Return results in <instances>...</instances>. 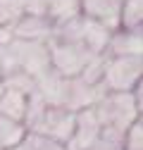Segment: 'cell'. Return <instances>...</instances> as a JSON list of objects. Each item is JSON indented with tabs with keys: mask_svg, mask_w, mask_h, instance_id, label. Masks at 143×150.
<instances>
[{
	"mask_svg": "<svg viewBox=\"0 0 143 150\" xmlns=\"http://www.w3.org/2000/svg\"><path fill=\"white\" fill-rule=\"evenodd\" d=\"M48 50H50V67L57 74L67 79H74L84 71V67L88 64V60L93 57L91 50L84 43L76 41H60V38H48Z\"/></svg>",
	"mask_w": 143,
	"mask_h": 150,
	"instance_id": "6da1fadb",
	"label": "cell"
},
{
	"mask_svg": "<svg viewBox=\"0 0 143 150\" xmlns=\"http://www.w3.org/2000/svg\"><path fill=\"white\" fill-rule=\"evenodd\" d=\"M138 83H141V55L107 57L103 71V86L107 88V93H131Z\"/></svg>",
	"mask_w": 143,
	"mask_h": 150,
	"instance_id": "7a4b0ae2",
	"label": "cell"
},
{
	"mask_svg": "<svg viewBox=\"0 0 143 150\" xmlns=\"http://www.w3.org/2000/svg\"><path fill=\"white\" fill-rule=\"evenodd\" d=\"M74 119H76V112H69L67 107H45L41 119L29 131L45 136V138H52L57 143H67L72 131H74Z\"/></svg>",
	"mask_w": 143,
	"mask_h": 150,
	"instance_id": "3957f363",
	"label": "cell"
},
{
	"mask_svg": "<svg viewBox=\"0 0 143 150\" xmlns=\"http://www.w3.org/2000/svg\"><path fill=\"white\" fill-rule=\"evenodd\" d=\"M100 129H103V124H100L93 107L79 110L76 119H74V131H72L69 141L64 143V148L67 150H88L96 143V138L100 136Z\"/></svg>",
	"mask_w": 143,
	"mask_h": 150,
	"instance_id": "277c9868",
	"label": "cell"
},
{
	"mask_svg": "<svg viewBox=\"0 0 143 150\" xmlns=\"http://www.w3.org/2000/svg\"><path fill=\"white\" fill-rule=\"evenodd\" d=\"M36 91L38 96L45 100L48 107H64L67 103V93H69V79L57 74L55 69H48L45 74H41L36 79Z\"/></svg>",
	"mask_w": 143,
	"mask_h": 150,
	"instance_id": "5b68a950",
	"label": "cell"
},
{
	"mask_svg": "<svg viewBox=\"0 0 143 150\" xmlns=\"http://www.w3.org/2000/svg\"><path fill=\"white\" fill-rule=\"evenodd\" d=\"M105 93H107V88L103 83H86L79 76H74V79H69V93H67L64 107L69 112H79V110H86V107H93Z\"/></svg>",
	"mask_w": 143,
	"mask_h": 150,
	"instance_id": "8992f818",
	"label": "cell"
},
{
	"mask_svg": "<svg viewBox=\"0 0 143 150\" xmlns=\"http://www.w3.org/2000/svg\"><path fill=\"white\" fill-rule=\"evenodd\" d=\"M52 24L48 17H36V14H24L19 22L12 24V33L19 41H36V43H48L52 36Z\"/></svg>",
	"mask_w": 143,
	"mask_h": 150,
	"instance_id": "52a82bcc",
	"label": "cell"
},
{
	"mask_svg": "<svg viewBox=\"0 0 143 150\" xmlns=\"http://www.w3.org/2000/svg\"><path fill=\"white\" fill-rule=\"evenodd\" d=\"M81 12L84 17L100 22L112 33L119 26V12H122V0H81Z\"/></svg>",
	"mask_w": 143,
	"mask_h": 150,
	"instance_id": "ba28073f",
	"label": "cell"
},
{
	"mask_svg": "<svg viewBox=\"0 0 143 150\" xmlns=\"http://www.w3.org/2000/svg\"><path fill=\"white\" fill-rule=\"evenodd\" d=\"M79 29H81V43L91 50V55H103L110 41V29L103 26L100 22L91 19V17H79Z\"/></svg>",
	"mask_w": 143,
	"mask_h": 150,
	"instance_id": "9c48e42d",
	"label": "cell"
},
{
	"mask_svg": "<svg viewBox=\"0 0 143 150\" xmlns=\"http://www.w3.org/2000/svg\"><path fill=\"white\" fill-rule=\"evenodd\" d=\"M141 31H119L110 33L105 55L107 57H131V55H141Z\"/></svg>",
	"mask_w": 143,
	"mask_h": 150,
	"instance_id": "30bf717a",
	"label": "cell"
},
{
	"mask_svg": "<svg viewBox=\"0 0 143 150\" xmlns=\"http://www.w3.org/2000/svg\"><path fill=\"white\" fill-rule=\"evenodd\" d=\"M26 100H29L26 93L5 86V93H3V98H0V117H7L12 122H24Z\"/></svg>",
	"mask_w": 143,
	"mask_h": 150,
	"instance_id": "8fae6325",
	"label": "cell"
},
{
	"mask_svg": "<svg viewBox=\"0 0 143 150\" xmlns=\"http://www.w3.org/2000/svg\"><path fill=\"white\" fill-rule=\"evenodd\" d=\"M81 14V0H48V12L45 17L52 24L69 22Z\"/></svg>",
	"mask_w": 143,
	"mask_h": 150,
	"instance_id": "7c38bea8",
	"label": "cell"
},
{
	"mask_svg": "<svg viewBox=\"0 0 143 150\" xmlns=\"http://www.w3.org/2000/svg\"><path fill=\"white\" fill-rule=\"evenodd\" d=\"M26 136V126L22 122H12L7 117H0V148L12 150L17 148Z\"/></svg>",
	"mask_w": 143,
	"mask_h": 150,
	"instance_id": "4fadbf2b",
	"label": "cell"
},
{
	"mask_svg": "<svg viewBox=\"0 0 143 150\" xmlns=\"http://www.w3.org/2000/svg\"><path fill=\"white\" fill-rule=\"evenodd\" d=\"M141 17H143V0H122L119 26H124V31H141Z\"/></svg>",
	"mask_w": 143,
	"mask_h": 150,
	"instance_id": "5bb4252c",
	"label": "cell"
},
{
	"mask_svg": "<svg viewBox=\"0 0 143 150\" xmlns=\"http://www.w3.org/2000/svg\"><path fill=\"white\" fill-rule=\"evenodd\" d=\"M26 14V0H0V26H10Z\"/></svg>",
	"mask_w": 143,
	"mask_h": 150,
	"instance_id": "9a60e30c",
	"label": "cell"
},
{
	"mask_svg": "<svg viewBox=\"0 0 143 150\" xmlns=\"http://www.w3.org/2000/svg\"><path fill=\"white\" fill-rule=\"evenodd\" d=\"M19 148L22 150H67L64 143H57V141L38 136V134H31V131H26V136L19 143Z\"/></svg>",
	"mask_w": 143,
	"mask_h": 150,
	"instance_id": "2e32d148",
	"label": "cell"
},
{
	"mask_svg": "<svg viewBox=\"0 0 143 150\" xmlns=\"http://www.w3.org/2000/svg\"><path fill=\"white\" fill-rule=\"evenodd\" d=\"M3 81H5L7 88L22 91V93H26V96H31V93L36 91V79L31 76V74H26V71H12V74H7V76H3Z\"/></svg>",
	"mask_w": 143,
	"mask_h": 150,
	"instance_id": "e0dca14e",
	"label": "cell"
},
{
	"mask_svg": "<svg viewBox=\"0 0 143 150\" xmlns=\"http://www.w3.org/2000/svg\"><path fill=\"white\" fill-rule=\"evenodd\" d=\"M124 150H141V117L124 131Z\"/></svg>",
	"mask_w": 143,
	"mask_h": 150,
	"instance_id": "ac0fdd59",
	"label": "cell"
},
{
	"mask_svg": "<svg viewBox=\"0 0 143 150\" xmlns=\"http://www.w3.org/2000/svg\"><path fill=\"white\" fill-rule=\"evenodd\" d=\"M45 12H48V0H26V14L45 17Z\"/></svg>",
	"mask_w": 143,
	"mask_h": 150,
	"instance_id": "d6986e66",
	"label": "cell"
},
{
	"mask_svg": "<svg viewBox=\"0 0 143 150\" xmlns=\"http://www.w3.org/2000/svg\"><path fill=\"white\" fill-rule=\"evenodd\" d=\"M3 93H5V81L0 79V98H3Z\"/></svg>",
	"mask_w": 143,
	"mask_h": 150,
	"instance_id": "ffe728a7",
	"label": "cell"
},
{
	"mask_svg": "<svg viewBox=\"0 0 143 150\" xmlns=\"http://www.w3.org/2000/svg\"><path fill=\"white\" fill-rule=\"evenodd\" d=\"M12 150H22V148H19V145H17V148H12Z\"/></svg>",
	"mask_w": 143,
	"mask_h": 150,
	"instance_id": "44dd1931",
	"label": "cell"
},
{
	"mask_svg": "<svg viewBox=\"0 0 143 150\" xmlns=\"http://www.w3.org/2000/svg\"><path fill=\"white\" fill-rule=\"evenodd\" d=\"M0 79H3V71H0Z\"/></svg>",
	"mask_w": 143,
	"mask_h": 150,
	"instance_id": "7402d4cb",
	"label": "cell"
},
{
	"mask_svg": "<svg viewBox=\"0 0 143 150\" xmlns=\"http://www.w3.org/2000/svg\"><path fill=\"white\" fill-rule=\"evenodd\" d=\"M0 150H3V148H0Z\"/></svg>",
	"mask_w": 143,
	"mask_h": 150,
	"instance_id": "603a6c76",
	"label": "cell"
}]
</instances>
